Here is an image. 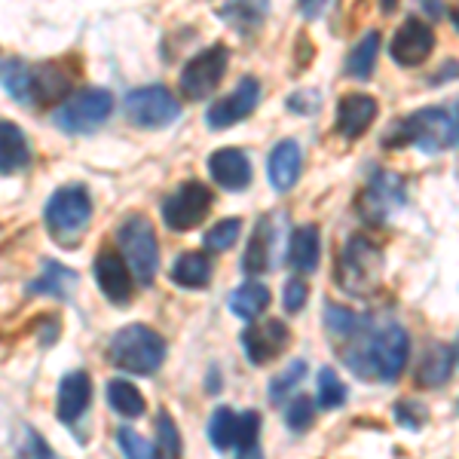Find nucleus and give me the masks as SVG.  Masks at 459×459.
<instances>
[{"mask_svg":"<svg viewBox=\"0 0 459 459\" xmlns=\"http://www.w3.org/2000/svg\"><path fill=\"white\" fill-rule=\"evenodd\" d=\"M361 325L346 337V352H343L346 365L359 377H365V380L395 383L407 365V355H411V337H407V331L398 328V325H389L383 331L365 334Z\"/></svg>","mask_w":459,"mask_h":459,"instance_id":"f257e3e1","label":"nucleus"},{"mask_svg":"<svg viewBox=\"0 0 459 459\" xmlns=\"http://www.w3.org/2000/svg\"><path fill=\"white\" fill-rule=\"evenodd\" d=\"M454 120H450L447 110L441 108H423L417 114L398 120L392 129L386 132V147H402V144H413L423 153H438L447 151L454 144Z\"/></svg>","mask_w":459,"mask_h":459,"instance_id":"f03ea898","label":"nucleus"},{"mask_svg":"<svg viewBox=\"0 0 459 459\" xmlns=\"http://www.w3.org/2000/svg\"><path fill=\"white\" fill-rule=\"evenodd\" d=\"M110 365L123 368L129 374H153L166 361V340L147 325H129L117 331L108 346Z\"/></svg>","mask_w":459,"mask_h":459,"instance_id":"7ed1b4c3","label":"nucleus"},{"mask_svg":"<svg viewBox=\"0 0 459 459\" xmlns=\"http://www.w3.org/2000/svg\"><path fill=\"white\" fill-rule=\"evenodd\" d=\"M383 279V248L374 246L368 236H352L340 251L337 261V282L355 298H368L377 291Z\"/></svg>","mask_w":459,"mask_h":459,"instance_id":"20e7f679","label":"nucleus"},{"mask_svg":"<svg viewBox=\"0 0 459 459\" xmlns=\"http://www.w3.org/2000/svg\"><path fill=\"white\" fill-rule=\"evenodd\" d=\"M110 114H114V95L108 89H83L56 108L53 123L68 135H89L105 126Z\"/></svg>","mask_w":459,"mask_h":459,"instance_id":"39448f33","label":"nucleus"},{"mask_svg":"<svg viewBox=\"0 0 459 459\" xmlns=\"http://www.w3.org/2000/svg\"><path fill=\"white\" fill-rule=\"evenodd\" d=\"M123 248V261L129 264V273L138 279L142 285H153L160 270V246L153 227L147 218H129L117 233Z\"/></svg>","mask_w":459,"mask_h":459,"instance_id":"423d86ee","label":"nucleus"},{"mask_svg":"<svg viewBox=\"0 0 459 459\" xmlns=\"http://www.w3.org/2000/svg\"><path fill=\"white\" fill-rule=\"evenodd\" d=\"M89 218H92V199L80 184H68V187L56 190L47 205V227L58 242L77 239L86 230Z\"/></svg>","mask_w":459,"mask_h":459,"instance_id":"0eeeda50","label":"nucleus"},{"mask_svg":"<svg viewBox=\"0 0 459 459\" xmlns=\"http://www.w3.org/2000/svg\"><path fill=\"white\" fill-rule=\"evenodd\" d=\"M126 117L142 129H162V126H172L181 117V105L169 89L162 86H147L135 89V92L126 95L123 101Z\"/></svg>","mask_w":459,"mask_h":459,"instance_id":"6e6552de","label":"nucleus"},{"mask_svg":"<svg viewBox=\"0 0 459 459\" xmlns=\"http://www.w3.org/2000/svg\"><path fill=\"white\" fill-rule=\"evenodd\" d=\"M212 203H214V196H212V190L205 187V184H199V181L181 184V187H178L175 194L166 199V205H162L166 227L178 230V233L199 227L205 221V214L212 212Z\"/></svg>","mask_w":459,"mask_h":459,"instance_id":"1a4fd4ad","label":"nucleus"},{"mask_svg":"<svg viewBox=\"0 0 459 459\" xmlns=\"http://www.w3.org/2000/svg\"><path fill=\"white\" fill-rule=\"evenodd\" d=\"M227 49L221 47H209L203 49L196 58H190L187 68L181 71V92L187 95V99H209V95L218 89V83L224 80L227 74Z\"/></svg>","mask_w":459,"mask_h":459,"instance_id":"9d476101","label":"nucleus"},{"mask_svg":"<svg viewBox=\"0 0 459 459\" xmlns=\"http://www.w3.org/2000/svg\"><path fill=\"white\" fill-rule=\"evenodd\" d=\"M435 49V31L423 19H407L389 43V56L402 68H417Z\"/></svg>","mask_w":459,"mask_h":459,"instance_id":"9b49d317","label":"nucleus"},{"mask_svg":"<svg viewBox=\"0 0 459 459\" xmlns=\"http://www.w3.org/2000/svg\"><path fill=\"white\" fill-rule=\"evenodd\" d=\"M257 101H261V83L255 77H242L233 92L209 108L205 120H209L212 129H230V126L246 120L251 110L257 108Z\"/></svg>","mask_w":459,"mask_h":459,"instance_id":"f8f14e48","label":"nucleus"},{"mask_svg":"<svg viewBox=\"0 0 459 459\" xmlns=\"http://www.w3.org/2000/svg\"><path fill=\"white\" fill-rule=\"evenodd\" d=\"M407 190H404V178L395 172H380L368 184V190L361 194V214L374 224L386 221L398 205H404Z\"/></svg>","mask_w":459,"mask_h":459,"instance_id":"ddd939ff","label":"nucleus"},{"mask_svg":"<svg viewBox=\"0 0 459 459\" xmlns=\"http://www.w3.org/2000/svg\"><path fill=\"white\" fill-rule=\"evenodd\" d=\"M288 343H291V334H288V325L279 318L251 325L242 334V350L251 359V365H266V361L279 359L288 350Z\"/></svg>","mask_w":459,"mask_h":459,"instance_id":"4468645a","label":"nucleus"},{"mask_svg":"<svg viewBox=\"0 0 459 459\" xmlns=\"http://www.w3.org/2000/svg\"><path fill=\"white\" fill-rule=\"evenodd\" d=\"M377 114H380V105L371 95H361V92H352V95H343L337 105V129L343 138H361L368 129L374 126Z\"/></svg>","mask_w":459,"mask_h":459,"instance_id":"2eb2a0df","label":"nucleus"},{"mask_svg":"<svg viewBox=\"0 0 459 459\" xmlns=\"http://www.w3.org/2000/svg\"><path fill=\"white\" fill-rule=\"evenodd\" d=\"M209 172L214 178V184H221L224 190H246L251 184L248 153H242L239 147H224V151H214L209 157Z\"/></svg>","mask_w":459,"mask_h":459,"instance_id":"dca6fc26","label":"nucleus"},{"mask_svg":"<svg viewBox=\"0 0 459 459\" xmlns=\"http://www.w3.org/2000/svg\"><path fill=\"white\" fill-rule=\"evenodd\" d=\"M95 282H99L110 303H126L132 298L129 264L120 255H114V251H105L101 257H95Z\"/></svg>","mask_w":459,"mask_h":459,"instance_id":"f3484780","label":"nucleus"},{"mask_svg":"<svg viewBox=\"0 0 459 459\" xmlns=\"http://www.w3.org/2000/svg\"><path fill=\"white\" fill-rule=\"evenodd\" d=\"M89 402H92V383H89V374L74 371L62 380L58 386V420L62 423H77L86 413Z\"/></svg>","mask_w":459,"mask_h":459,"instance_id":"a211bd4d","label":"nucleus"},{"mask_svg":"<svg viewBox=\"0 0 459 459\" xmlns=\"http://www.w3.org/2000/svg\"><path fill=\"white\" fill-rule=\"evenodd\" d=\"M300 160H303V153L298 142H279L273 147L270 162H266V175H270V184L279 194H285V190H291L294 184H298Z\"/></svg>","mask_w":459,"mask_h":459,"instance_id":"6ab92c4d","label":"nucleus"},{"mask_svg":"<svg viewBox=\"0 0 459 459\" xmlns=\"http://www.w3.org/2000/svg\"><path fill=\"white\" fill-rule=\"evenodd\" d=\"M454 361H456V352L450 350V346L432 343L423 352V359H420L413 380H417V386L438 389V386H444V383L450 380V374H454Z\"/></svg>","mask_w":459,"mask_h":459,"instance_id":"aec40b11","label":"nucleus"},{"mask_svg":"<svg viewBox=\"0 0 459 459\" xmlns=\"http://www.w3.org/2000/svg\"><path fill=\"white\" fill-rule=\"evenodd\" d=\"M31 160V147H28L25 132L16 123L0 120V175H16Z\"/></svg>","mask_w":459,"mask_h":459,"instance_id":"412c9836","label":"nucleus"},{"mask_svg":"<svg viewBox=\"0 0 459 459\" xmlns=\"http://www.w3.org/2000/svg\"><path fill=\"white\" fill-rule=\"evenodd\" d=\"M318 251H322V242H318V227L316 224H303L291 233V242H288V264L298 273H313L318 266Z\"/></svg>","mask_w":459,"mask_h":459,"instance_id":"4be33fe9","label":"nucleus"},{"mask_svg":"<svg viewBox=\"0 0 459 459\" xmlns=\"http://www.w3.org/2000/svg\"><path fill=\"white\" fill-rule=\"evenodd\" d=\"M270 264H273V224L270 218H261L255 233H251L246 257H242V270L251 273V276H261V273L270 270Z\"/></svg>","mask_w":459,"mask_h":459,"instance_id":"5701e85b","label":"nucleus"},{"mask_svg":"<svg viewBox=\"0 0 459 459\" xmlns=\"http://www.w3.org/2000/svg\"><path fill=\"white\" fill-rule=\"evenodd\" d=\"M74 285H77V273L68 270V266L56 264V261H47L43 264V273L28 285L31 294H49V298H71L74 294Z\"/></svg>","mask_w":459,"mask_h":459,"instance_id":"b1692460","label":"nucleus"},{"mask_svg":"<svg viewBox=\"0 0 459 459\" xmlns=\"http://www.w3.org/2000/svg\"><path fill=\"white\" fill-rule=\"evenodd\" d=\"M172 282L181 288H205L212 282V261L205 255L187 251L172 266Z\"/></svg>","mask_w":459,"mask_h":459,"instance_id":"393cba45","label":"nucleus"},{"mask_svg":"<svg viewBox=\"0 0 459 459\" xmlns=\"http://www.w3.org/2000/svg\"><path fill=\"white\" fill-rule=\"evenodd\" d=\"M266 307H270V288L261 285V282H246L239 291H233V298H230V309H233V316L246 318V322L261 318V313Z\"/></svg>","mask_w":459,"mask_h":459,"instance_id":"a878e982","label":"nucleus"},{"mask_svg":"<svg viewBox=\"0 0 459 459\" xmlns=\"http://www.w3.org/2000/svg\"><path fill=\"white\" fill-rule=\"evenodd\" d=\"M266 10H270V0H227L221 16L239 31H251L266 19Z\"/></svg>","mask_w":459,"mask_h":459,"instance_id":"bb28decb","label":"nucleus"},{"mask_svg":"<svg viewBox=\"0 0 459 459\" xmlns=\"http://www.w3.org/2000/svg\"><path fill=\"white\" fill-rule=\"evenodd\" d=\"M68 74H62L56 65H40V68H31V105L37 101H53L68 89Z\"/></svg>","mask_w":459,"mask_h":459,"instance_id":"cd10ccee","label":"nucleus"},{"mask_svg":"<svg viewBox=\"0 0 459 459\" xmlns=\"http://www.w3.org/2000/svg\"><path fill=\"white\" fill-rule=\"evenodd\" d=\"M377 53H380V34L377 31H368L355 43V49L346 58V74L355 80H365L374 74V65H377Z\"/></svg>","mask_w":459,"mask_h":459,"instance_id":"c85d7f7f","label":"nucleus"},{"mask_svg":"<svg viewBox=\"0 0 459 459\" xmlns=\"http://www.w3.org/2000/svg\"><path fill=\"white\" fill-rule=\"evenodd\" d=\"M0 83L6 86V92L22 105H31V68L16 58H4L0 62Z\"/></svg>","mask_w":459,"mask_h":459,"instance_id":"c756f323","label":"nucleus"},{"mask_svg":"<svg viewBox=\"0 0 459 459\" xmlns=\"http://www.w3.org/2000/svg\"><path fill=\"white\" fill-rule=\"evenodd\" d=\"M108 402L117 413H123V417L135 420L144 413V395L132 386L129 380H110L108 383Z\"/></svg>","mask_w":459,"mask_h":459,"instance_id":"7c9ffc66","label":"nucleus"},{"mask_svg":"<svg viewBox=\"0 0 459 459\" xmlns=\"http://www.w3.org/2000/svg\"><path fill=\"white\" fill-rule=\"evenodd\" d=\"M209 441H212L214 450H221V454L233 450V441H236V413L230 411V407H218V411L212 413V420H209Z\"/></svg>","mask_w":459,"mask_h":459,"instance_id":"2f4dec72","label":"nucleus"},{"mask_svg":"<svg viewBox=\"0 0 459 459\" xmlns=\"http://www.w3.org/2000/svg\"><path fill=\"white\" fill-rule=\"evenodd\" d=\"M257 432H261V417L255 411L236 413V441H233L236 454L242 456L257 454Z\"/></svg>","mask_w":459,"mask_h":459,"instance_id":"473e14b6","label":"nucleus"},{"mask_svg":"<svg viewBox=\"0 0 459 459\" xmlns=\"http://www.w3.org/2000/svg\"><path fill=\"white\" fill-rule=\"evenodd\" d=\"M346 402V386L340 383V377L334 368H322L318 371V407L325 411H334Z\"/></svg>","mask_w":459,"mask_h":459,"instance_id":"72a5a7b5","label":"nucleus"},{"mask_svg":"<svg viewBox=\"0 0 459 459\" xmlns=\"http://www.w3.org/2000/svg\"><path fill=\"white\" fill-rule=\"evenodd\" d=\"M242 233V224L236 218H227L221 221V224H214L209 233H205V248L209 251H227L236 246V239H239Z\"/></svg>","mask_w":459,"mask_h":459,"instance_id":"f704fd0d","label":"nucleus"},{"mask_svg":"<svg viewBox=\"0 0 459 459\" xmlns=\"http://www.w3.org/2000/svg\"><path fill=\"white\" fill-rule=\"evenodd\" d=\"M303 374H307V365H303V361H291V365H288L285 371L270 383V398H273V402H285V398L294 392V386L303 380Z\"/></svg>","mask_w":459,"mask_h":459,"instance_id":"c9c22d12","label":"nucleus"},{"mask_svg":"<svg viewBox=\"0 0 459 459\" xmlns=\"http://www.w3.org/2000/svg\"><path fill=\"white\" fill-rule=\"evenodd\" d=\"M157 454L162 456H178L181 454V438H178V426L169 413L157 417Z\"/></svg>","mask_w":459,"mask_h":459,"instance_id":"e433bc0d","label":"nucleus"},{"mask_svg":"<svg viewBox=\"0 0 459 459\" xmlns=\"http://www.w3.org/2000/svg\"><path fill=\"white\" fill-rule=\"evenodd\" d=\"M325 322H328V331L334 340H346L352 334L355 328H359L365 318L352 316L350 309H340V307H328V313H325Z\"/></svg>","mask_w":459,"mask_h":459,"instance_id":"4c0bfd02","label":"nucleus"},{"mask_svg":"<svg viewBox=\"0 0 459 459\" xmlns=\"http://www.w3.org/2000/svg\"><path fill=\"white\" fill-rule=\"evenodd\" d=\"M313 420H316V407L309 398H291L285 407V423L294 429V432H300V429H309L313 426Z\"/></svg>","mask_w":459,"mask_h":459,"instance_id":"58836bf2","label":"nucleus"},{"mask_svg":"<svg viewBox=\"0 0 459 459\" xmlns=\"http://www.w3.org/2000/svg\"><path fill=\"white\" fill-rule=\"evenodd\" d=\"M117 441H120L123 454H126V456H132V459H147V456L157 454V447H153V444H147V441L142 438V435H135L132 429H120Z\"/></svg>","mask_w":459,"mask_h":459,"instance_id":"ea45409f","label":"nucleus"},{"mask_svg":"<svg viewBox=\"0 0 459 459\" xmlns=\"http://www.w3.org/2000/svg\"><path fill=\"white\" fill-rule=\"evenodd\" d=\"M395 420L404 429H413V432H417V429L426 426L429 413H426V407L420 404V402H398L395 404Z\"/></svg>","mask_w":459,"mask_h":459,"instance_id":"a19ab883","label":"nucleus"},{"mask_svg":"<svg viewBox=\"0 0 459 459\" xmlns=\"http://www.w3.org/2000/svg\"><path fill=\"white\" fill-rule=\"evenodd\" d=\"M307 300H309L307 282H300V279H291V282L285 285V309H288V313H300V309L307 307Z\"/></svg>","mask_w":459,"mask_h":459,"instance_id":"79ce46f5","label":"nucleus"},{"mask_svg":"<svg viewBox=\"0 0 459 459\" xmlns=\"http://www.w3.org/2000/svg\"><path fill=\"white\" fill-rule=\"evenodd\" d=\"M316 105H318V95L316 92H298L291 101H288V108L298 110V114H313Z\"/></svg>","mask_w":459,"mask_h":459,"instance_id":"37998d69","label":"nucleus"},{"mask_svg":"<svg viewBox=\"0 0 459 459\" xmlns=\"http://www.w3.org/2000/svg\"><path fill=\"white\" fill-rule=\"evenodd\" d=\"M325 4H328V0H300V13L307 19H316L318 13L325 10Z\"/></svg>","mask_w":459,"mask_h":459,"instance_id":"c03bdc74","label":"nucleus"},{"mask_svg":"<svg viewBox=\"0 0 459 459\" xmlns=\"http://www.w3.org/2000/svg\"><path fill=\"white\" fill-rule=\"evenodd\" d=\"M420 6H426V10L432 13V19L444 16V4H438V0H420Z\"/></svg>","mask_w":459,"mask_h":459,"instance_id":"a18cd8bd","label":"nucleus"},{"mask_svg":"<svg viewBox=\"0 0 459 459\" xmlns=\"http://www.w3.org/2000/svg\"><path fill=\"white\" fill-rule=\"evenodd\" d=\"M395 6H398V0H380V10L383 13H392Z\"/></svg>","mask_w":459,"mask_h":459,"instance_id":"49530a36","label":"nucleus"},{"mask_svg":"<svg viewBox=\"0 0 459 459\" xmlns=\"http://www.w3.org/2000/svg\"><path fill=\"white\" fill-rule=\"evenodd\" d=\"M454 138L459 142V101H456V120H454Z\"/></svg>","mask_w":459,"mask_h":459,"instance_id":"de8ad7c7","label":"nucleus"},{"mask_svg":"<svg viewBox=\"0 0 459 459\" xmlns=\"http://www.w3.org/2000/svg\"><path fill=\"white\" fill-rule=\"evenodd\" d=\"M450 19H454V25L459 28V0H456V6H454V13H450Z\"/></svg>","mask_w":459,"mask_h":459,"instance_id":"09e8293b","label":"nucleus"},{"mask_svg":"<svg viewBox=\"0 0 459 459\" xmlns=\"http://www.w3.org/2000/svg\"><path fill=\"white\" fill-rule=\"evenodd\" d=\"M456 359H459V350H456Z\"/></svg>","mask_w":459,"mask_h":459,"instance_id":"8fccbe9b","label":"nucleus"}]
</instances>
